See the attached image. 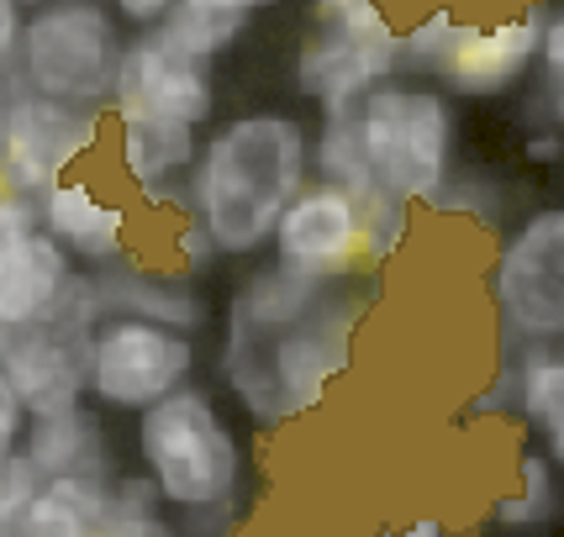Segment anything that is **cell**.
<instances>
[{
  "instance_id": "obj_33",
  "label": "cell",
  "mask_w": 564,
  "mask_h": 537,
  "mask_svg": "<svg viewBox=\"0 0 564 537\" xmlns=\"http://www.w3.org/2000/svg\"><path fill=\"white\" fill-rule=\"evenodd\" d=\"M11 6H17V11H32V6H43V0H11Z\"/></svg>"
},
{
  "instance_id": "obj_13",
  "label": "cell",
  "mask_w": 564,
  "mask_h": 537,
  "mask_svg": "<svg viewBox=\"0 0 564 537\" xmlns=\"http://www.w3.org/2000/svg\"><path fill=\"white\" fill-rule=\"evenodd\" d=\"M100 138H106V111L26 90L0 117V153H6L0 179L22 196H37L53 179L74 174V164L96 153Z\"/></svg>"
},
{
  "instance_id": "obj_28",
  "label": "cell",
  "mask_w": 564,
  "mask_h": 537,
  "mask_svg": "<svg viewBox=\"0 0 564 537\" xmlns=\"http://www.w3.org/2000/svg\"><path fill=\"white\" fill-rule=\"evenodd\" d=\"M522 158H528L533 169H560L564 164V132L560 127H533L528 143H522Z\"/></svg>"
},
{
  "instance_id": "obj_12",
  "label": "cell",
  "mask_w": 564,
  "mask_h": 537,
  "mask_svg": "<svg viewBox=\"0 0 564 537\" xmlns=\"http://www.w3.org/2000/svg\"><path fill=\"white\" fill-rule=\"evenodd\" d=\"M96 321L90 280H69L58 306L32 327L0 332V374L11 380L26 416L64 412L85 401V338Z\"/></svg>"
},
{
  "instance_id": "obj_7",
  "label": "cell",
  "mask_w": 564,
  "mask_h": 537,
  "mask_svg": "<svg viewBox=\"0 0 564 537\" xmlns=\"http://www.w3.org/2000/svg\"><path fill=\"white\" fill-rule=\"evenodd\" d=\"M549 6L533 0L501 22H465L459 11L433 6L401 26V69L438 79L454 100H501L533 85Z\"/></svg>"
},
{
  "instance_id": "obj_14",
  "label": "cell",
  "mask_w": 564,
  "mask_h": 537,
  "mask_svg": "<svg viewBox=\"0 0 564 537\" xmlns=\"http://www.w3.org/2000/svg\"><path fill=\"white\" fill-rule=\"evenodd\" d=\"M117 127V169L132 179V190L148 196L164 211L191 206V169L200 158V127L170 122V117H148V111H111Z\"/></svg>"
},
{
  "instance_id": "obj_29",
  "label": "cell",
  "mask_w": 564,
  "mask_h": 537,
  "mask_svg": "<svg viewBox=\"0 0 564 537\" xmlns=\"http://www.w3.org/2000/svg\"><path fill=\"white\" fill-rule=\"evenodd\" d=\"M185 0H111V11H117V22L122 26H153V22H164L170 11H180Z\"/></svg>"
},
{
  "instance_id": "obj_20",
  "label": "cell",
  "mask_w": 564,
  "mask_h": 537,
  "mask_svg": "<svg viewBox=\"0 0 564 537\" xmlns=\"http://www.w3.org/2000/svg\"><path fill=\"white\" fill-rule=\"evenodd\" d=\"M106 474H53L26 506L22 537H96L106 512Z\"/></svg>"
},
{
  "instance_id": "obj_22",
  "label": "cell",
  "mask_w": 564,
  "mask_h": 537,
  "mask_svg": "<svg viewBox=\"0 0 564 537\" xmlns=\"http://www.w3.org/2000/svg\"><path fill=\"white\" fill-rule=\"evenodd\" d=\"M312 179H327L338 190H354L365 200H380V179L369 169L365 138L354 127V111H338V117H317V132H312Z\"/></svg>"
},
{
  "instance_id": "obj_9",
  "label": "cell",
  "mask_w": 564,
  "mask_h": 537,
  "mask_svg": "<svg viewBox=\"0 0 564 537\" xmlns=\"http://www.w3.org/2000/svg\"><path fill=\"white\" fill-rule=\"evenodd\" d=\"M401 69V26L380 0H312V32L295 48V90L317 117L354 111L369 85Z\"/></svg>"
},
{
  "instance_id": "obj_16",
  "label": "cell",
  "mask_w": 564,
  "mask_h": 537,
  "mask_svg": "<svg viewBox=\"0 0 564 537\" xmlns=\"http://www.w3.org/2000/svg\"><path fill=\"white\" fill-rule=\"evenodd\" d=\"M90 291H96V311H132V317H153L180 332L206 327V300L191 285V274H174V268H148L138 259L100 264L90 274Z\"/></svg>"
},
{
  "instance_id": "obj_3",
  "label": "cell",
  "mask_w": 564,
  "mask_h": 537,
  "mask_svg": "<svg viewBox=\"0 0 564 537\" xmlns=\"http://www.w3.org/2000/svg\"><path fill=\"white\" fill-rule=\"evenodd\" d=\"M369 169L401 206H433L459 174V106L438 79L412 69L386 74L354 106Z\"/></svg>"
},
{
  "instance_id": "obj_1",
  "label": "cell",
  "mask_w": 564,
  "mask_h": 537,
  "mask_svg": "<svg viewBox=\"0 0 564 537\" xmlns=\"http://www.w3.org/2000/svg\"><path fill=\"white\" fill-rule=\"evenodd\" d=\"M365 306L359 285H322L280 264L253 268L227 300L221 385L259 427L317 412L354 364Z\"/></svg>"
},
{
  "instance_id": "obj_4",
  "label": "cell",
  "mask_w": 564,
  "mask_h": 537,
  "mask_svg": "<svg viewBox=\"0 0 564 537\" xmlns=\"http://www.w3.org/2000/svg\"><path fill=\"white\" fill-rule=\"evenodd\" d=\"M248 22L253 17L238 11L180 6L164 22L138 26V37H127L117 96L106 111H148L185 127H206L217 117V58L243 37Z\"/></svg>"
},
{
  "instance_id": "obj_8",
  "label": "cell",
  "mask_w": 564,
  "mask_h": 537,
  "mask_svg": "<svg viewBox=\"0 0 564 537\" xmlns=\"http://www.w3.org/2000/svg\"><path fill=\"white\" fill-rule=\"evenodd\" d=\"M127 58L122 22L100 0H43L22 22L17 64L22 85L37 96L106 111L117 96V74Z\"/></svg>"
},
{
  "instance_id": "obj_17",
  "label": "cell",
  "mask_w": 564,
  "mask_h": 537,
  "mask_svg": "<svg viewBox=\"0 0 564 537\" xmlns=\"http://www.w3.org/2000/svg\"><path fill=\"white\" fill-rule=\"evenodd\" d=\"M74 280V253L43 227H32L17 248L0 253V332L43 321Z\"/></svg>"
},
{
  "instance_id": "obj_24",
  "label": "cell",
  "mask_w": 564,
  "mask_h": 537,
  "mask_svg": "<svg viewBox=\"0 0 564 537\" xmlns=\"http://www.w3.org/2000/svg\"><path fill=\"white\" fill-rule=\"evenodd\" d=\"M43 485V474L26 464L22 453L0 464V537H22V522H26V506L32 495Z\"/></svg>"
},
{
  "instance_id": "obj_32",
  "label": "cell",
  "mask_w": 564,
  "mask_h": 537,
  "mask_svg": "<svg viewBox=\"0 0 564 537\" xmlns=\"http://www.w3.org/2000/svg\"><path fill=\"white\" fill-rule=\"evenodd\" d=\"M185 6H200V11H238V17H259V11H274L285 0H185Z\"/></svg>"
},
{
  "instance_id": "obj_2",
  "label": "cell",
  "mask_w": 564,
  "mask_h": 537,
  "mask_svg": "<svg viewBox=\"0 0 564 537\" xmlns=\"http://www.w3.org/2000/svg\"><path fill=\"white\" fill-rule=\"evenodd\" d=\"M312 179V132L295 111H243L221 122L191 169L185 217L206 227L221 259L264 253L285 206Z\"/></svg>"
},
{
  "instance_id": "obj_6",
  "label": "cell",
  "mask_w": 564,
  "mask_h": 537,
  "mask_svg": "<svg viewBox=\"0 0 564 537\" xmlns=\"http://www.w3.org/2000/svg\"><path fill=\"white\" fill-rule=\"evenodd\" d=\"M406 227H412V206L401 200H365L327 179H306L274 227L270 253L280 268H295L322 285H365L369 274L391 264Z\"/></svg>"
},
{
  "instance_id": "obj_18",
  "label": "cell",
  "mask_w": 564,
  "mask_h": 537,
  "mask_svg": "<svg viewBox=\"0 0 564 537\" xmlns=\"http://www.w3.org/2000/svg\"><path fill=\"white\" fill-rule=\"evenodd\" d=\"M512 359V416L539 438V448L564 474V342H533V348H501Z\"/></svg>"
},
{
  "instance_id": "obj_19",
  "label": "cell",
  "mask_w": 564,
  "mask_h": 537,
  "mask_svg": "<svg viewBox=\"0 0 564 537\" xmlns=\"http://www.w3.org/2000/svg\"><path fill=\"white\" fill-rule=\"evenodd\" d=\"M22 459L43 480H53V474H106V427H100L96 412H85V401L64 406V412L26 416Z\"/></svg>"
},
{
  "instance_id": "obj_30",
  "label": "cell",
  "mask_w": 564,
  "mask_h": 537,
  "mask_svg": "<svg viewBox=\"0 0 564 537\" xmlns=\"http://www.w3.org/2000/svg\"><path fill=\"white\" fill-rule=\"evenodd\" d=\"M17 43H22V11L11 0H0V69L17 58Z\"/></svg>"
},
{
  "instance_id": "obj_11",
  "label": "cell",
  "mask_w": 564,
  "mask_h": 537,
  "mask_svg": "<svg viewBox=\"0 0 564 537\" xmlns=\"http://www.w3.org/2000/svg\"><path fill=\"white\" fill-rule=\"evenodd\" d=\"M501 348L564 342V206H539L501 238L491 264Z\"/></svg>"
},
{
  "instance_id": "obj_27",
  "label": "cell",
  "mask_w": 564,
  "mask_h": 537,
  "mask_svg": "<svg viewBox=\"0 0 564 537\" xmlns=\"http://www.w3.org/2000/svg\"><path fill=\"white\" fill-rule=\"evenodd\" d=\"M533 79H564V0H554L549 17H543V48Z\"/></svg>"
},
{
  "instance_id": "obj_25",
  "label": "cell",
  "mask_w": 564,
  "mask_h": 537,
  "mask_svg": "<svg viewBox=\"0 0 564 537\" xmlns=\"http://www.w3.org/2000/svg\"><path fill=\"white\" fill-rule=\"evenodd\" d=\"M32 227H37V200L11 190V185H0V253L22 243Z\"/></svg>"
},
{
  "instance_id": "obj_10",
  "label": "cell",
  "mask_w": 564,
  "mask_h": 537,
  "mask_svg": "<svg viewBox=\"0 0 564 537\" xmlns=\"http://www.w3.org/2000/svg\"><path fill=\"white\" fill-rule=\"evenodd\" d=\"M196 332L132 311H100L85 338V395L106 412L138 416L196 380Z\"/></svg>"
},
{
  "instance_id": "obj_21",
  "label": "cell",
  "mask_w": 564,
  "mask_h": 537,
  "mask_svg": "<svg viewBox=\"0 0 564 537\" xmlns=\"http://www.w3.org/2000/svg\"><path fill=\"white\" fill-rule=\"evenodd\" d=\"M517 485L507 495H496L491 522L501 533H543L564 516V474L543 448H522L517 453Z\"/></svg>"
},
{
  "instance_id": "obj_23",
  "label": "cell",
  "mask_w": 564,
  "mask_h": 537,
  "mask_svg": "<svg viewBox=\"0 0 564 537\" xmlns=\"http://www.w3.org/2000/svg\"><path fill=\"white\" fill-rule=\"evenodd\" d=\"M96 537H185L170 516L159 485L148 474H122L106 485V512H100Z\"/></svg>"
},
{
  "instance_id": "obj_15",
  "label": "cell",
  "mask_w": 564,
  "mask_h": 537,
  "mask_svg": "<svg viewBox=\"0 0 564 537\" xmlns=\"http://www.w3.org/2000/svg\"><path fill=\"white\" fill-rule=\"evenodd\" d=\"M32 200H37V227L48 238H58L74 259H85V264H96V268L132 259L127 206H117L85 174H64V179H53L48 190H37Z\"/></svg>"
},
{
  "instance_id": "obj_34",
  "label": "cell",
  "mask_w": 564,
  "mask_h": 537,
  "mask_svg": "<svg viewBox=\"0 0 564 537\" xmlns=\"http://www.w3.org/2000/svg\"><path fill=\"white\" fill-rule=\"evenodd\" d=\"M0 164H6V153H0ZM0 185H6V179H0Z\"/></svg>"
},
{
  "instance_id": "obj_5",
  "label": "cell",
  "mask_w": 564,
  "mask_h": 537,
  "mask_svg": "<svg viewBox=\"0 0 564 537\" xmlns=\"http://www.w3.org/2000/svg\"><path fill=\"white\" fill-rule=\"evenodd\" d=\"M138 459L170 512H238L248 459L212 391L180 385L138 412Z\"/></svg>"
},
{
  "instance_id": "obj_31",
  "label": "cell",
  "mask_w": 564,
  "mask_h": 537,
  "mask_svg": "<svg viewBox=\"0 0 564 537\" xmlns=\"http://www.w3.org/2000/svg\"><path fill=\"white\" fill-rule=\"evenodd\" d=\"M380 537H448V522L443 516H412L401 527H380Z\"/></svg>"
},
{
  "instance_id": "obj_26",
  "label": "cell",
  "mask_w": 564,
  "mask_h": 537,
  "mask_svg": "<svg viewBox=\"0 0 564 537\" xmlns=\"http://www.w3.org/2000/svg\"><path fill=\"white\" fill-rule=\"evenodd\" d=\"M22 438H26V406L17 401L11 380L0 374V464L22 453Z\"/></svg>"
}]
</instances>
